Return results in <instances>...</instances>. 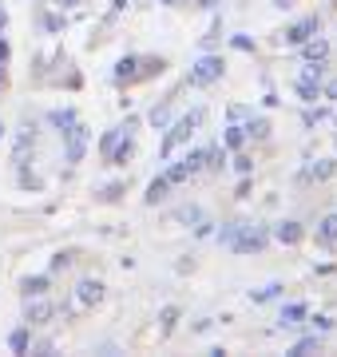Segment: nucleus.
<instances>
[{
	"label": "nucleus",
	"mask_w": 337,
	"mask_h": 357,
	"mask_svg": "<svg viewBox=\"0 0 337 357\" xmlns=\"http://www.w3.org/2000/svg\"><path fill=\"white\" fill-rule=\"evenodd\" d=\"M60 8H76V4H84V0H56Z\"/></svg>",
	"instance_id": "45"
},
{
	"label": "nucleus",
	"mask_w": 337,
	"mask_h": 357,
	"mask_svg": "<svg viewBox=\"0 0 337 357\" xmlns=\"http://www.w3.org/2000/svg\"><path fill=\"white\" fill-rule=\"evenodd\" d=\"M274 8H290V0H274Z\"/></svg>",
	"instance_id": "49"
},
{
	"label": "nucleus",
	"mask_w": 337,
	"mask_h": 357,
	"mask_svg": "<svg viewBox=\"0 0 337 357\" xmlns=\"http://www.w3.org/2000/svg\"><path fill=\"white\" fill-rule=\"evenodd\" d=\"M32 139H36V135H32V123H28L24 131H20V139H16V163H24V151H32Z\"/></svg>",
	"instance_id": "24"
},
{
	"label": "nucleus",
	"mask_w": 337,
	"mask_h": 357,
	"mask_svg": "<svg viewBox=\"0 0 337 357\" xmlns=\"http://www.w3.org/2000/svg\"><path fill=\"white\" fill-rule=\"evenodd\" d=\"M151 123H155V128H167L171 123V103H159L155 112H151Z\"/></svg>",
	"instance_id": "27"
},
{
	"label": "nucleus",
	"mask_w": 337,
	"mask_h": 357,
	"mask_svg": "<svg viewBox=\"0 0 337 357\" xmlns=\"http://www.w3.org/2000/svg\"><path fill=\"white\" fill-rule=\"evenodd\" d=\"M274 238H278L282 246H298L301 238H306V227L294 222V218H290V222H278V227H274Z\"/></svg>",
	"instance_id": "9"
},
{
	"label": "nucleus",
	"mask_w": 337,
	"mask_h": 357,
	"mask_svg": "<svg viewBox=\"0 0 337 357\" xmlns=\"http://www.w3.org/2000/svg\"><path fill=\"white\" fill-rule=\"evenodd\" d=\"M20 290H24V298H44L48 294V274H32V278L20 282Z\"/></svg>",
	"instance_id": "16"
},
{
	"label": "nucleus",
	"mask_w": 337,
	"mask_h": 357,
	"mask_svg": "<svg viewBox=\"0 0 337 357\" xmlns=\"http://www.w3.org/2000/svg\"><path fill=\"white\" fill-rule=\"evenodd\" d=\"M234 199H250V178H242V187L234 191Z\"/></svg>",
	"instance_id": "42"
},
{
	"label": "nucleus",
	"mask_w": 337,
	"mask_h": 357,
	"mask_svg": "<svg viewBox=\"0 0 337 357\" xmlns=\"http://www.w3.org/2000/svg\"><path fill=\"white\" fill-rule=\"evenodd\" d=\"M219 40H222V24H214V28L207 32V36H203V48H214Z\"/></svg>",
	"instance_id": "32"
},
{
	"label": "nucleus",
	"mask_w": 337,
	"mask_h": 357,
	"mask_svg": "<svg viewBox=\"0 0 337 357\" xmlns=\"http://www.w3.org/2000/svg\"><path fill=\"white\" fill-rule=\"evenodd\" d=\"M203 167L222 171V167H226V147H210V151H203Z\"/></svg>",
	"instance_id": "21"
},
{
	"label": "nucleus",
	"mask_w": 337,
	"mask_h": 357,
	"mask_svg": "<svg viewBox=\"0 0 337 357\" xmlns=\"http://www.w3.org/2000/svg\"><path fill=\"white\" fill-rule=\"evenodd\" d=\"M238 227H242V222H226V227L219 230V243H230L234 234H238Z\"/></svg>",
	"instance_id": "33"
},
{
	"label": "nucleus",
	"mask_w": 337,
	"mask_h": 357,
	"mask_svg": "<svg viewBox=\"0 0 337 357\" xmlns=\"http://www.w3.org/2000/svg\"><path fill=\"white\" fill-rule=\"evenodd\" d=\"M28 349H32L36 357H48V354L56 349V342H36V345H28Z\"/></svg>",
	"instance_id": "34"
},
{
	"label": "nucleus",
	"mask_w": 337,
	"mask_h": 357,
	"mask_svg": "<svg viewBox=\"0 0 337 357\" xmlns=\"http://www.w3.org/2000/svg\"><path fill=\"white\" fill-rule=\"evenodd\" d=\"M254 302H274V298H282V282H270V286H262V290L250 294Z\"/></svg>",
	"instance_id": "25"
},
{
	"label": "nucleus",
	"mask_w": 337,
	"mask_h": 357,
	"mask_svg": "<svg viewBox=\"0 0 337 357\" xmlns=\"http://www.w3.org/2000/svg\"><path fill=\"white\" fill-rule=\"evenodd\" d=\"M175 326H179V306H163V310H159V330L171 333Z\"/></svg>",
	"instance_id": "23"
},
{
	"label": "nucleus",
	"mask_w": 337,
	"mask_h": 357,
	"mask_svg": "<svg viewBox=\"0 0 337 357\" xmlns=\"http://www.w3.org/2000/svg\"><path fill=\"white\" fill-rule=\"evenodd\" d=\"M234 48H242V52H254V40H250V36H234Z\"/></svg>",
	"instance_id": "38"
},
{
	"label": "nucleus",
	"mask_w": 337,
	"mask_h": 357,
	"mask_svg": "<svg viewBox=\"0 0 337 357\" xmlns=\"http://www.w3.org/2000/svg\"><path fill=\"white\" fill-rule=\"evenodd\" d=\"M301 318H306V306H301V302H290V306H282V314H278V326H282V330H294V326H301Z\"/></svg>",
	"instance_id": "14"
},
{
	"label": "nucleus",
	"mask_w": 337,
	"mask_h": 357,
	"mask_svg": "<svg viewBox=\"0 0 337 357\" xmlns=\"http://www.w3.org/2000/svg\"><path fill=\"white\" fill-rule=\"evenodd\" d=\"M182 163H187V171H191V175H198V171H203V151H191Z\"/></svg>",
	"instance_id": "30"
},
{
	"label": "nucleus",
	"mask_w": 337,
	"mask_h": 357,
	"mask_svg": "<svg viewBox=\"0 0 337 357\" xmlns=\"http://www.w3.org/2000/svg\"><path fill=\"white\" fill-rule=\"evenodd\" d=\"M318 349H322V337H301V342H294L290 345V357H310V354H318Z\"/></svg>",
	"instance_id": "18"
},
{
	"label": "nucleus",
	"mask_w": 337,
	"mask_h": 357,
	"mask_svg": "<svg viewBox=\"0 0 337 357\" xmlns=\"http://www.w3.org/2000/svg\"><path fill=\"white\" fill-rule=\"evenodd\" d=\"M119 195H123V187H119V183H111V187H104V199H107V203H116Z\"/></svg>",
	"instance_id": "37"
},
{
	"label": "nucleus",
	"mask_w": 337,
	"mask_h": 357,
	"mask_svg": "<svg viewBox=\"0 0 337 357\" xmlns=\"http://www.w3.org/2000/svg\"><path fill=\"white\" fill-rule=\"evenodd\" d=\"M191 178V171H187V163H175V167H167V183L175 187V183H187Z\"/></svg>",
	"instance_id": "26"
},
{
	"label": "nucleus",
	"mask_w": 337,
	"mask_h": 357,
	"mask_svg": "<svg viewBox=\"0 0 337 357\" xmlns=\"http://www.w3.org/2000/svg\"><path fill=\"white\" fill-rule=\"evenodd\" d=\"M322 96H325V100H337V79H329V84H325Z\"/></svg>",
	"instance_id": "40"
},
{
	"label": "nucleus",
	"mask_w": 337,
	"mask_h": 357,
	"mask_svg": "<svg viewBox=\"0 0 337 357\" xmlns=\"http://www.w3.org/2000/svg\"><path fill=\"white\" fill-rule=\"evenodd\" d=\"M159 4H167V8H175V4H182V0H159Z\"/></svg>",
	"instance_id": "50"
},
{
	"label": "nucleus",
	"mask_w": 337,
	"mask_h": 357,
	"mask_svg": "<svg viewBox=\"0 0 337 357\" xmlns=\"http://www.w3.org/2000/svg\"><path fill=\"white\" fill-rule=\"evenodd\" d=\"M44 28H48V32H60V28H64V16H44Z\"/></svg>",
	"instance_id": "36"
},
{
	"label": "nucleus",
	"mask_w": 337,
	"mask_h": 357,
	"mask_svg": "<svg viewBox=\"0 0 337 357\" xmlns=\"http://www.w3.org/2000/svg\"><path fill=\"white\" fill-rule=\"evenodd\" d=\"M313 326H318V330L325 333V330H334V318H313Z\"/></svg>",
	"instance_id": "43"
},
{
	"label": "nucleus",
	"mask_w": 337,
	"mask_h": 357,
	"mask_svg": "<svg viewBox=\"0 0 337 357\" xmlns=\"http://www.w3.org/2000/svg\"><path fill=\"white\" fill-rule=\"evenodd\" d=\"M0 139H4V123H0Z\"/></svg>",
	"instance_id": "51"
},
{
	"label": "nucleus",
	"mask_w": 337,
	"mask_h": 357,
	"mask_svg": "<svg viewBox=\"0 0 337 357\" xmlns=\"http://www.w3.org/2000/svg\"><path fill=\"white\" fill-rule=\"evenodd\" d=\"M8 88V76H4V64H0V91Z\"/></svg>",
	"instance_id": "47"
},
{
	"label": "nucleus",
	"mask_w": 337,
	"mask_h": 357,
	"mask_svg": "<svg viewBox=\"0 0 337 357\" xmlns=\"http://www.w3.org/2000/svg\"><path fill=\"white\" fill-rule=\"evenodd\" d=\"M68 262H72V255H56V258H52V270H64Z\"/></svg>",
	"instance_id": "41"
},
{
	"label": "nucleus",
	"mask_w": 337,
	"mask_h": 357,
	"mask_svg": "<svg viewBox=\"0 0 337 357\" xmlns=\"http://www.w3.org/2000/svg\"><path fill=\"white\" fill-rule=\"evenodd\" d=\"M242 143H246V128H226V147H234V151H238Z\"/></svg>",
	"instance_id": "28"
},
{
	"label": "nucleus",
	"mask_w": 337,
	"mask_h": 357,
	"mask_svg": "<svg viewBox=\"0 0 337 357\" xmlns=\"http://www.w3.org/2000/svg\"><path fill=\"white\" fill-rule=\"evenodd\" d=\"M52 314H56L52 302H44V298L28 302V298H24V321H28V326H44V321L52 318Z\"/></svg>",
	"instance_id": "8"
},
{
	"label": "nucleus",
	"mask_w": 337,
	"mask_h": 357,
	"mask_svg": "<svg viewBox=\"0 0 337 357\" xmlns=\"http://www.w3.org/2000/svg\"><path fill=\"white\" fill-rule=\"evenodd\" d=\"M222 72H226V60H222V56H203V60L191 68L187 84H191V88H210V84L222 79Z\"/></svg>",
	"instance_id": "3"
},
{
	"label": "nucleus",
	"mask_w": 337,
	"mask_h": 357,
	"mask_svg": "<svg viewBox=\"0 0 337 357\" xmlns=\"http://www.w3.org/2000/svg\"><path fill=\"white\" fill-rule=\"evenodd\" d=\"M119 135H123V128H119V131H107V135H104V159L111 155V147H116V139H119Z\"/></svg>",
	"instance_id": "35"
},
{
	"label": "nucleus",
	"mask_w": 337,
	"mask_h": 357,
	"mask_svg": "<svg viewBox=\"0 0 337 357\" xmlns=\"http://www.w3.org/2000/svg\"><path fill=\"white\" fill-rule=\"evenodd\" d=\"M76 302H79V310L100 306V302H104V282H100V278H84L76 286Z\"/></svg>",
	"instance_id": "5"
},
{
	"label": "nucleus",
	"mask_w": 337,
	"mask_h": 357,
	"mask_svg": "<svg viewBox=\"0 0 337 357\" xmlns=\"http://www.w3.org/2000/svg\"><path fill=\"white\" fill-rule=\"evenodd\" d=\"M266 243H270V230L242 222V227H238V234H234L226 246H230L234 255H262V250H266Z\"/></svg>",
	"instance_id": "2"
},
{
	"label": "nucleus",
	"mask_w": 337,
	"mask_h": 357,
	"mask_svg": "<svg viewBox=\"0 0 337 357\" xmlns=\"http://www.w3.org/2000/svg\"><path fill=\"white\" fill-rule=\"evenodd\" d=\"M198 8H219V0H198Z\"/></svg>",
	"instance_id": "46"
},
{
	"label": "nucleus",
	"mask_w": 337,
	"mask_h": 357,
	"mask_svg": "<svg viewBox=\"0 0 337 357\" xmlns=\"http://www.w3.org/2000/svg\"><path fill=\"white\" fill-rule=\"evenodd\" d=\"M322 76H325V64H322V60H318V64H310V68L298 76V96H301L306 103L322 100Z\"/></svg>",
	"instance_id": "4"
},
{
	"label": "nucleus",
	"mask_w": 337,
	"mask_h": 357,
	"mask_svg": "<svg viewBox=\"0 0 337 357\" xmlns=\"http://www.w3.org/2000/svg\"><path fill=\"white\" fill-rule=\"evenodd\" d=\"M310 36H318V16H306V20H298V24H290L282 40L290 44V48H301Z\"/></svg>",
	"instance_id": "6"
},
{
	"label": "nucleus",
	"mask_w": 337,
	"mask_h": 357,
	"mask_svg": "<svg viewBox=\"0 0 337 357\" xmlns=\"http://www.w3.org/2000/svg\"><path fill=\"white\" fill-rule=\"evenodd\" d=\"M88 135L91 131L84 128V123H76V128L64 135L68 139V163H79V159H84V151H88Z\"/></svg>",
	"instance_id": "7"
},
{
	"label": "nucleus",
	"mask_w": 337,
	"mask_h": 357,
	"mask_svg": "<svg viewBox=\"0 0 337 357\" xmlns=\"http://www.w3.org/2000/svg\"><path fill=\"white\" fill-rule=\"evenodd\" d=\"M28 345H32V333H28V326H20V330L8 333V349H13V354H28Z\"/></svg>",
	"instance_id": "20"
},
{
	"label": "nucleus",
	"mask_w": 337,
	"mask_h": 357,
	"mask_svg": "<svg viewBox=\"0 0 337 357\" xmlns=\"http://www.w3.org/2000/svg\"><path fill=\"white\" fill-rule=\"evenodd\" d=\"M135 155V139H131V131H123L116 139V147H111V155H107V163H116V167H123Z\"/></svg>",
	"instance_id": "10"
},
{
	"label": "nucleus",
	"mask_w": 337,
	"mask_h": 357,
	"mask_svg": "<svg viewBox=\"0 0 337 357\" xmlns=\"http://www.w3.org/2000/svg\"><path fill=\"white\" fill-rule=\"evenodd\" d=\"M167 68V60L163 56H147V60H139V72H135V79H151V76H159Z\"/></svg>",
	"instance_id": "17"
},
{
	"label": "nucleus",
	"mask_w": 337,
	"mask_h": 357,
	"mask_svg": "<svg viewBox=\"0 0 337 357\" xmlns=\"http://www.w3.org/2000/svg\"><path fill=\"white\" fill-rule=\"evenodd\" d=\"M0 64H8V44H4V36H0Z\"/></svg>",
	"instance_id": "44"
},
{
	"label": "nucleus",
	"mask_w": 337,
	"mask_h": 357,
	"mask_svg": "<svg viewBox=\"0 0 337 357\" xmlns=\"http://www.w3.org/2000/svg\"><path fill=\"white\" fill-rule=\"evenodd\" d=\"M301 56H306L310 64H318V60H325V56H329V44H325L322 36H310L306 44H301Z\"/></svg>",
	"instance_id": "15"
},
{
	"label": "nucleus",
	"mask_w": 337,
	"mask_h": 357,
	"mask_svg": "<svg viewBox=\"0 0 337 357\" xmlns=\"http://www.w3.org/2000/svg\"><path fill=\"white\" fill-rule=\"evenodd\" d=\"M175 218H179V222H198V218H203V211H198V206H182Z\"/></svg>",
	"instance_id": "31"
},
{
	"label": "nucleus",
	"mask_w": 337,
	"mask_h": 357,
	"mask_svg": "<svg viewBox=\"0 0 337 357\" xmlns=\"http://www.w3.org/2000/svg\"><path fill=\"white\" fill-rule=\"evenodd\" d=\"M334 171H337V163H334V159H318V163L310 167V178L325 183V178H334Z\"/></svg>",
	"instance_id": "22"
},
{
	"label": "nucleus",
	"mask_w": 337,
	"mask_h": 357,
	"mask_svg": "<svg viewBox=\"0 0 337 357\" xmlns=\"http://www.w3.org/2000/svg\"><path fill=\"white\" fill-rule=\"evenodd\" d=\"M4 28H8V13H4V8H0V32H4Z\"/></svg>",
	"instance_id": "48"
},
{
	"label": "nucleus",
	"mask_w": 337,
	"mask_h": 357,
	"mask_svg": "<svg viewBox=\"0 0 337 357\" xmlns=\"http://www.w3.org/2000/svg\"><path fill=\"white\" fill-rule=\"evenodd\" d=\"M48 123H52V128L60 131V135H68V131H72V128L79 123V115L72 112V107H60V112H52V115H48Z\"/></svg>",
	"instance_id": "13"
},
{
	"label": "nucleus",
	"mask_w": 337,
	"mask_h": 357,
	"mask_svg": "<svg viewBox=\"0 0 337 357\" xmlns=\"http://www.w3.org/2000/svg\"><path fill=\"white\" fill-rule=\"evenodd\" d=\"M135 72H139V56H123L116 64V72H111V79L116 84H135Z\"/></svg>",
	"instance_id": "11"
},
{
	"label": "nucleus",
	"mask_w": 337,
	"mask_h": 357,
	"mask_svg": "<svg viewBox=\"0 0 337 357\" xmlns=\"http://www.w3.org/2000/svg\"><path fill=\"white\" fill-rule=\"evenodd\" d=\"M234 171H242V175H250V159H246V155H238V159H234Z\"/></svg>",
	"instance_id": "39"
},
{
	"label": "nucleus",
	"mask_w": 337,
	"mask_h": 357,
	"mask_svg": "<svg viewBox=\"0 0 337 357\" xmlns=\"http://www.w3.org/2000/svg\"><path fill=\"white\" fill-rule=\"evenodd\" d=\"M203 119H207V107H195V112H187L182 119H175V123H171V131H167V139H163V147H159V155H163V159H171V151L191 139Z\"/></svg>",
	"instance_id": "1"
},
{
	"label": "nucleus",
	"mask_w": 337,
	"mask_h": 357,
	"mask_svg": "<svg viewBox=\"0 0 337 357\" xmlns=\"http://www.w3.org/2000/svg\"><path fill=\"white\" fill-rule=\"evenodd\" d=\"M167 175H159V178H151V187H147V206H155V203H163L167 199Z\"/></svg>",
	"instance_id": "19"
},
{
	"label": "nucleus",
	"mask_w": 337,
	"mask_h": 357,
	"mask_svg": "<svg viewBox=\"0 0 337 357\" xmlns=\"http://www.w3.org/2000/svg\"><path fill=\"white\" fill-rule=\"evenodd\" d=\"M318 243L329 246V250L337 246V211H334V215H325L322 222H318Z\"/></svg>",
	"instance_id": "12"
},
{
	"label": "nucleus",
	"mask_w": 337,
	"mask_h": 357,
	"mask_svg": "<svg viewBox=\"0 0 337 357\" xmlns=\"http://www.w3.org/2000/svg\"><path fill=\"white\" fill-rule=\"evenodd\" d=\"M246 135H254V139H266V135H270V123H266V119H254V123L246 128Z\"/></svg>",
	"instance_id": "29"
}]
</instances>
